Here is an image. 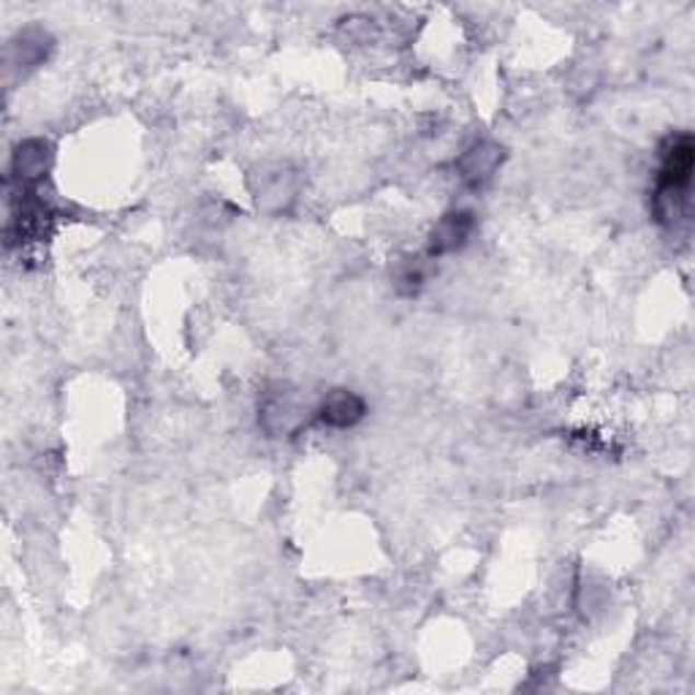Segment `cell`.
<instances>
[{
	"label": "cell",
	"mask_w": 695,
	"mask_h": 695,
	"mask_svg": "<svg viewBox=\"0 0 695 695\" xmlns=\"http://www.w3.org/2000/svg\"><path fill=\"white\" fill-rule=\"evenodd\" d=\"M695 169V144L691 134H676L665 141L655 179L652 212L658 223L676 229L691 218V185Z\"/></svg>",
	"instance_id": "obj_1"
},
{
	"label": "cell",
	"mask_w": 695,
	"mask_h": 695,
	"mask_svg": "<svg viewBox=\"0 0 695 695\" xmlns=\"http://www.w3.org/2000/svg\"><path fill=\"white\" fill-rule=\"evenodd\" d=\"M258 418H262V427L267 429L273 438H282V435H293L302 427L304 405L299 403L293 389L278 383L273 392L264 394L262 405H258Z\"/></svg>",
	"instance_id": "obj_2"
},
{
	"label": "cell",
	"mask_w": 695,
	"mask_h": 695,
	"mask_svg": "<svg viewBox=\"0 0 695 695\" xmlns=\"http://www.w3.org/2000/svg\"><path fill=\"white\" fill-rule=\"evenodd\" d=\"M473 229H476V220H473L471 212L465 209H456V212L443 215L438 220V225L432 229L429 234V256L438 258V256H449V253L462 251L471 240Z\"/></svg>",
	"instance_id": "obj_3"
},
{
	"label": "cell",
	"mask_w": 695,
	"mask_h": 695,
	"mask_svg": "<svg viewBox=\"0 0 695 695\" xmlns=\"http://www.w3.org/2000/svg\"><path fill=\"white\" fill-rule=\"evenodd\" d=\"M367 414L364 399L356 392H348V389H335L324 397V403L318 405L315 416H318L321 424L332 429H348L356 427Z\"/></svg>",
	"instance_id": "obj_4"
},
{
	"label": "cell",
	"mask_w": 695,
	"mask_h": 695,
	"mask_svg": "<svg viewBox=\"0 0 695 695\" xmlns=\"http://www.w3.org/2000/svg\"><path fill=\"white\" fill-rule=\"evenodd\" d=\"M53 166V152L44 139L22 141L14 155V179L20 188H36Z\"/></svg>",
	"instance_id": "obj_5"
},
{
	"label": "cell",
	"mask_w": 695,
	"mask_h": 695,
	"mask_svg": "<svg viewBox=\"0 0 695 695\" xmlns=\"http://www.w3.org/2000/svg\"><path fill=\"white\" fill-rule=\"evenodd\" d=\"M502 161V150L495 141H476L465 155L460 158V177L471 185L487 183L491 174L497 172Z\"/></svg>",
	"instance_id": "obj_6"
},
{
	"label": "cell",
	"mask_w": 695,
	"mask_h": 695,
	"mask_svg": "<svg viewBox=\"0 0 695 695\" xmlns=\"http://www.w3.org/2000/svg\"><path fill=\"white\" fill-rule=\"evenodd\" d=\"M49 38L42 31H25L20 36V42L14 44V49H20L16 55H9L11 66H20L22 71L36 69V63H42L44 55H47Z\"/></svg>",
	"instance_id": "obj_7"
},
{
	"label": "cell",
	"mask_w": 695,
	"mask_h": 695,
	"mask_svg": "<svg viewBox=\"0 0 695 695\" xmlns=\"http://www.w3.org/2000/svg\"><path fill=\"white\" fill-rule=\"evenodd\" d=\"M424 278H427V273H424V264L421 258H405L403 264H399V269L394 273V280H397V286L403 288V291L414 293L418 286H421Z\"/></svg>",
	"instance_id": "obj_8"
}]
</instances>
